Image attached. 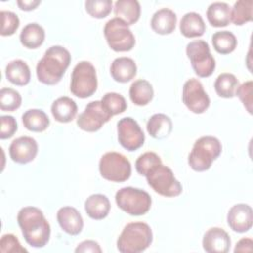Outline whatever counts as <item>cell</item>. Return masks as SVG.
I'll list each match as a JSON object with an SVG mask.
<instances>
[{
  "instance_id": "cell-23",
  "label": "cell",
  "mask_w": 253,
  "mask_h": 253,
  "mask_svg": "<svg viewBox=\"0 0 253 253\" xmlns=\"http://www.w3.org/2000/svg\"><path fill=\"white\" fill-rule=\"evenodd\" d=\"M180 32L186 38L202 37L206 32V24L200 14L188 12L180 21Z\"/></svg>"
},
{
  "instance_id": "cell-3",
  "label": "cell",
  "mask_w": 253,
  "mask_h": 253,
  "mask_svg": "<svg viewBox=\"0 0 253 253\" xmlns=\"http://www.w3.org/2000/svg\"><path fill=\"white\" fill-rule=\"evenodd\" d=\"M152 239V230L147 223L129 222L118 237L117 248L122 253H139L149 247Z\"/></svg>"
},
{
  "instance_id": "cell-21",
  "label": "cell",
  "mask_w": 253,
  "mask_h": 253,
  "mask_svg": "<svg viewBox=\"0 0 253 253\" xmlns=\"http://www.w3.org/2000/svg\"><path fill=\"white\" fill-rule=\"evenodd\" d=\"M140 4L136 0H118L114 5L116 18L124 21L127 26L135 24L140 17Z\"/></svg>"
},
{
  "instance_id": "cell-4",
  "label": "cell",
  "mask_w": 253,
  "mask_h": 253,
  "mask_svg": "<svg viewBox=\"0 0 253 253\" xmlns=\"http://www.w3.org/2000/svg\"><path fill=\"white\" fill-rule=\"evenodd\" d=\"M222 145L218 138L211 135L201 136L193 145L188 156V164L194 171H207L220 155Z\"/></svg>"
},
{
  "instance_id": "cell-13",
  "label": "cell",
  "mask_w": 253,
  "mask_h": 253,
  "mask_svg": "<svg viewBox=\"0 0 253 253\" xmlns=\"http://www.w3.org/2000/svg\"><path fill=\"white\" fill-rule=\"evenodd\" d=\"M112 116L102 107L101 101H92L88 103L84 111L78 116L76 124L82 130L94 132L99 130Z\"/></svg>"
},
{
  "instance_id": "cell-19",
  "label": "cell",
  "mask_w": 253,
  "mask_h": 253,
  "mask_svg": "<svg viewBox=\"0 0 253 253\" xmlns=\"http://www.w3.org/2000/svg\"><path fill=\"white\" fill-rule=\"evenodd\" d=\"M177 24V16L171 9L162 8L157 10L151 18L150 26L159 35H169L174 32Z\"/></svg>"
},
{
  "instance_id": "cell-31",
  "label": "cell",
  "mask_w": 253,
  "mask_h": 253,
  "mask_svg": "<svg viewBox=\"0 0 253 253\" xmlns=\"http://www.w3.org/2000/svg\"><path fill=\"white\" fill-rule=\"evenodd\" d=\"M211 42L216 52L229 54L237 46V40L233 33L229 31H217L211 36Z\"/></svg>"
},
{
  "instance_id": "cell-7",
  "label": "cell",
  "mask_w": 253,
  "mask_h": 253,
  "mask_svg": "<svg viewBox=\"0 0 253 253\" xmlns=\"http://www.w3.org/2000/svg\"><path fill=\"white\" fill-rule=\"evenodd\" d=\"M118 207L129 215H143L151 208L152 200L144 190L134 187L121 188L115 196Z\"/></svg>"
},
{
  "instance_id": "cell-41",
  "label": "cell",
  "mask_w": 253,
  "mask_h": 253,
  "mask_svg": "<svg viewBox=\"0 0 253 253\" xmlns=\"http://www.w3.org/2000/svg\"><path fill=\"white\" fill-rule=\"evenodd\" d=\"M76 253H101L102 249L99 243L95 240H84L80 242L75 248Z\"/></svg>"
},
{
  "instance_id": "cell-35",
  "label": "cell",
  "mask_w": 253,
  "mask_h": 253,
  "mask_svg": "<svg viewBox=\"0 0 253 253\" xmlns=\"http://www.w3.org/2000/svg\"><path fill=\"white\" fill-rule=\"evenodd\" d=\"M112 0H87L85 2L86 12L93 18H106L112 11Z\"/></svg>"
},
{
  "instance_id": "cell-26",
  "label": "cell",
  "mask_w": 253,
  "mask_h": 253,
  "mask_svg": "<svg viewBox=\"0 0 253 253\" xmlns=\"http://www.w3.org/2000/svg\"><path fill=\"white\" fill-rule=\"evenodd\" d=\"M45 38V32L43 28L38 23H30L26 25L20 34L21 43L30 49L40 47Z\"/></svg>"
},
{
  "instance_id": "cell-1",
  "label": "cell",
  "mask_w": 253,
  "mask_h": 253,
  "mask_svg": "<svg viewBox=\"0 0 253 253\" xmlns=\"http://www.w3.org/2000/svg\"><path fill=\"white\" fill-rule=\"evenodd\" d=\"M26 242L35 248L45 246L50 237V225L43 212L36 207H24L17 215Z\"/></svg>"
},
{
  "instance_id": "cell-28",
  "label": "cell",
  "mask_w": 253,
  "mask_h": 253,
  "mask_svg": "<svg viewBox=\"0 0 253 253\" xmlns=\"http://www.w3.org/2000/svg\"><path fill=\"white\" fill-rule=\"evenodd\" d=\"M231 8L224 2H213L207 9V19L215 28L226 27L230 23Z\"/></svg>"
},
{
  "instance_id": "cell-18",
  "label": "cell",
  "mask_w": 253,
  "mask_h": 253,
  "mask_svg": "<svg viewBox=\"0 0 253 253\" xmlns=\"http://www.w3.org/2000/svg\"><path fill=\"white\" fill-rule=\"evenodd\" d=\"M137 67L133 59L126 56L116 58L110 67L113 79L120 83H126L134 78Z\"/></svg>"
},
{
  "instance_id": "cell-22",
  "label": "cell",
  "mask_w": 253,
  "mask_h": 253,
  "mask_svg": "<svg viewBox=\"0 0 253 253\" xmlns=\"http://www.w3.org/2000/svg\"><path fill=\"white\" fill-rule=\"evenodd\" d=\"M51 114L55 121L59 123H69L77 114V105L75 101L69 97H59L53 101L51 105Z\"/></svg>"
},
{
  "instance_id": "cell-17",
  "label": "cell",
  "mask_w": 253,
  "mask_h": 253,
  "mask_svg": "<svg viewBox=\"0 0 253 253\" xmlns=\"http://www.w3.org/2000/svg\"><path fill=\"white\" fill-rule=\"evenodd\" d=\"M56 219L61 229L69 235H78L84 226L80 212L73 207H62L57 211Z\"/></svg>"
},
{
  "instance_id": "cell-10",
  "label": "cell",
  "mask_w": 253,
  "mask_h": 253,
  "mask_svg": "<svg viewBox=\"0 0 253 253\" xmlns=\"http://www.w3.org/2000/svg\"><path fill=\"white\" fill-rule=\"evenodd\" d=\"M104 36L108 45L115 51H129L135 44V39L128 26L118 18L109 20L104 27Z\"/></svg>"
},
{
  "instance_id": "cell-14",
  "label": "cell",
  "mask_w": 253,
  "mask_h": 253,
  "mask_svg": "<svg viewBox=\"0 0 253 253\" xmlns=\"http://www.w3.org/2000/svg\"><path fill=\"white\" fill-rule=\"evenodd\" d=\"M38 149V142L35 138L31 136H20L11 142L9 155L14 162L27 164L36 158Z\"/></svg>"
},
{
  "instance_id": "cell-11",
  "label": "cell",
  "mask_w": 253,
  "mask_h": 253,
  "mask_svg": "<svg viewBox=\"0 0 253 253\" xmlns=\"http://www.w3.org/2000/svg\"><path fill=\"white\" fill-rule=\"evenodd\" d=\"M117 131L120 144L128 151L137 150L144 143L145 135L140 126L130 117H125L118 122Z\"/></svg>"
},
{
  "instance_id": "cell-34",
  "label": "cell",
  "mask_w": 253,
  "mask_h": 253,
  "mask_svg": "<svg viewBox=\"0 0 253 253\" xmlns=\"http://www.w3.org/2000/svg\"><path fill=\"white\" fill-rule=\"evenodd\" d=\"M22 97L13 88H2L0 91V109L6 112H14L20 108Z\"/></svg>"
},
{
  "instance_id": "cell-2",
  "label": "cell",
  "mask_w": 253,
  "mask_h": 253,
  "mask_svg": "<svg viewBox=\"0 0 253 253\" xmlns=\"http://www.w3.org/2000/svg\"><path fill=\"white\" fill-rule=\"evenodd\" d=\"M71 61L70 52L61 45L48 47L36 67L37 77L45 85L57 84Z\"/></svg>"
},
{
  "instance_id": "cell-27",
  "label": "cell",
  "mask_w": 253,
  "mask_h": 253,
  "mask_svg": "<svg viewBox=\"0 0 253 253\" xmlns=\"http://www.w3.org/2000/svg\"><path fill=\"white\" fill-rule=\"evenodd\" d=\"M129 98L134 105L145 106L153 99L152 85L145 79H137L129 87Z\"/></svg>"
},
{
  "instance_id": "cell-39",
  "label": "cell",
  "mask_w": 253,
  "mask_h": 253,
  "mask_svg": "<svg viewBox=\"0 0 253 253\" xmlns=\"http://www.w3.org/2000/svg\"><path fill=\"white\" fill-rule=\"evenodd\" d=\"M252 89L253 82L248 80L243 82L241 85H238L235 91V95L239 98L244 108L250 115L252 114Z\"/></svg>"
},
{
  "instance_id": "cell-20",
  "label": "cell",
  "mask_w": 253,
  "mask_h": 253,
  "mask_svg": "<svg viewBox=\"0 0 253 253\" xmlns=\"http://www.w3.org/2000/svg\"><path fill=\"white\" fill-rule=\"evenodd\" d=\"M84 209L89 217L96 220H101L107 217L111 210V203L106 195L93 194L89 196L85 203Z\"/></svg>"
},
{
  "instance_id": "cell-43",
  "label": "cell",
  "mask_w": 253,
  "mask_h": 253,
  "mask_svg": "<svg viewBox=\"0 0 253 253\" xmlns=\"http://www.w3.org/2000/svg\"><path fill=\"white\" fill-rule=\"evenodd\" d=\"M41 0H18L17 5L23 11H32L35 10L40 4Z\"/></svg>"
},
{
  "instance_id": "cell-32",
  "label": "cell",
  "mask_w": 253,
  "mask_h": 253,
  "mask_svg": "<svg viewBox=\"0 0 253 253\" xmlns=\"http://www.w3.org/2000/svg\"><path fill=\"white\" fill-rule=\"evenodd\" d=\"M253 19V1H236L230 11V21L236 26H242Z\"/></svg>"
},
{
  "instance_id": "cell-12",
  "label": "cell",
  "mask_w": 253,
  "mask_h": 253,
  "mask_svg": "<svg viewBox=\"0 0 253 253\" xmlns=\"http://www.w3.org/2000/svg\"><path fill=\"white\" fill-rule=\"evenodd\" d=\"M182 100L185 106L195 114H203L210 107L211 100L203 84L196 78L188 79L183 86Z\"/></svg>"
},
{
  "instance_id": "cell-42",
  "label": "cell",
  "mask_w": 253,
  "mask_h": 253,
  "mask_svg": "<svg viewBox=\"0 0 253 253\" xmlns=\"http://www.w3.org/2000/svg\"><path fill=\"white\" fill-rule=\"evenodd\" d=\"M252 245L253 241L250 237H244L241 238L235 245L234 252H251L252 251Z\"/></svg>"
},
{
  "instance_id": "cell-9",
  "label": "cell",
  "mask_w": 253,
  "mask_h": 253,
  "mask_svg": "<svg viewBox=\"0 0 253 253\" xmlns=\"http://www.w3.org/2000/svg\"><path fill=\"white\" fill-rule=\"evenodd\" d=\"M186 53L195 73L199 77H209L215 69V60L211 53L209 43L203 40L190 42Z\"/></svg>"
},
{
  "instance_id": "cell-8",
  "label": "cell",
  "mask_w": 253,
  "mask_h": 253,
  "mask_svg": "<svg viewBox=\"0 0 253 253\" xmlns=\"http://www.w3.org/2000/svg\"><path fill=\"white\" fill-rule=\"evenodd\" d=\"M101 176L111 182L126 181L131 175V165L128 159L120 152L110 151L102 155L99 161Z\"/></svg>"
},
{
  "instance_id": "cell-29",
  "label": "cell",
  "mask_w": 253,
  "mask_h": 253,
  "mask_svg": "<svg viewBox=\"0 0 253 253\" xmlns=\"http://www.w3.org/2000/svg\"><path fill=\"white\" fill-rule=\"evenodd\" d=\"M24 126L35 132H42L49 126V119L47 115L41 109H30L22 116Z\"/></svg>"
},
{
  "instance_id": "cell-24",
  "label": "cell",
  "mask_w": 253,
  "mask_h": 253,
  "mask_svg": "<svg viewBox=\"0 0 253 253\" xmlns=\"http://www.w3.org/2000/svg\"><path fill=\"white\" fill-rule=\"evenodd\" d=\"M6 78L14 85L25 86L30 82L31 70L29 65L21 59L10 61L5 67Z\"/></svg>"
},
{
  "instance_id": "cell-40",
  "label": "cell",
  "mask_w": 253,
  "mask_h": 253,
  "mask_svg": "<svg viewBox=\"0 0 253 253\" xmlns=\"http://www.w3.org/2000/svg\"><path fill=\"white\" fill-rule=\"evenodd\" d=\"M1 129H0V138L7 139L12 137L18 129L17 121L13 116H1Z\"/></svg>"
},
{
  "instance_id": "cell-6",
  "label": "cell",
  "mask_w": 253,
  "mask_h": 253,
  "mask_svg": "<svg viewBox=\"0 0 253 253\" xmlns=\"http://www.w3.org/2000/svg\"><path fill=\"white\" fill-rule=\"evenodd\" d=\"M98 79L94 65L90 61L78 62L71 73L70 91L81 99L91 97L97 90Z\"/></svg>"
},
{
  "instance_id": "cell-16",
  "label": "cell",
  "mask_w": 253,
  "mask_h": 253,
  "mask_svg": "<svg viewBox=\"0 0 253 253\" xmlns=\"http://www.w3.org/2000/svg\"><path fill=\"white\" fill-rule=\"evenodd\" d=\"M203 248L208 253H227L231 240L228 233L220 227L208 229L203 237Z\"/></svg>"
},
{
  "instance_id": "cell-38",
  "label": "cell",
  "mask_w": 253,
  "mask_h": 253,
  "mask_svg": "<svg viewBox=\"0 0 253 253\" xmlns=\"http://www.w3.org/2000/svg\"><path fill=\"white\" fill-rule=\"evenodd\" d=\"M0 251L2 253H24L28 252V250L23 247L19 241V239L12 233H7L2 235L0 240Z\"/></svg>"
},
{
  "instance_id": "cell-37",
  "label": "cell",
  "mask_w": 253,
  "mask_h": 253,
  "mask_svg": "<svg viewBox=\"0 0 253 253\" xmlns=\"http://www.w3.org/2000/svg\"><path fill=\"white\" fill-rule=\"evenodd\" d=\"M160 162H162L161 158L155 152L148 151L138 156L135 161V169L139 175L144 176L149 168Z\"/></svg>"
},
{
  "instance_id": "cell-36",
  "label": "cell",
  "mask_w": 253,
  "mask_h": 253,
  "mask_svg": "<svg viewBox=\"0 0 253 253\" xmlns=\"http://www.w3.org/2000/svg\"><path fill=\"white\" fill-rule=\"evenodd\" d=\"M1 31L0 34L3 37L12 36L16 33L20 26L19 17L11 11H1Z\"/></svg>"
},
{
  "instance_id": "cell-30",
  "label": "cell",
  "mask_w": 253,
  "mask_h": 253,
  "mask_svg": "<svg viewBox=\"0 0 253 253\" xmlns=\"http://www.w3.org/2000/svg\"><path fill=\"white\" fill-rule=\"evenodd\" d=\"M238 85V79L234 74L223 72L216 77L214 81V90L219 97L230 99L235 96V91Z\"/></svg>"
},
{
  "instance_id": "cell-15",
  "label": "cell",
  "mask_w": 253,
  "mask_h": 253,
  "mask_svg": "<svg viewBox=\"0 0 253 253\" xmlns=\"http://www.w3.org/2000/svg\"><path fill=\"white\" fill-rule=\"evenodd\" d=\"M227 224L237 233H244L252 227L253 211L247 204H236L227 212Z\"/></svg>"
},
{
  "instance_id": "cell-5",
  "label": "cell",
  "mask_w": 253,
  "mask_h": 253,
  "mask_svg": "<svg viewBox=\"0 0 253 253\" xmlns=\"http://www.w3.org/2000/svg\"><path fill=\"white\" fill-rule=\"evenodd\" d=\"M148 185L160 196L173 198L179 196L183 187L175 178L173 171L162 162L153 165L144 175Z\"/></svg>"
},
{
  "instance_id": "cell-33",
  "label": "cell",
  "mask_w": 253,
  "mask_h": 253,
  "mask_svg": "<svg viewBox=\"0 0 253 253\" xmlns=\"http://www.w3.org/2000/svg\"><path fill=\"white\" fill-rule=\"evenodd\" d=\"M101 104L105 111L112 117L124 113L127 108L126 99L121 94L115 92L106 93L101 99Z\"/></svg>"
},
{
  "instance_id": "cell-25",
  "label": "cell",
  "mask_w": 253,
  "mask_h": 253,
  "mask_svg": "<svg viewBox=\"0 0 253 253\" xmlns=\"http://www.w3.org/2000/svg\"><path fill=\"white\" fill-rule=\"evenodd\" d=\"M173 128L171 119L165 114L152 115L146 124V129L149 135L155 139H163L167 137Z\"/></svg>"
}]
</instances>
